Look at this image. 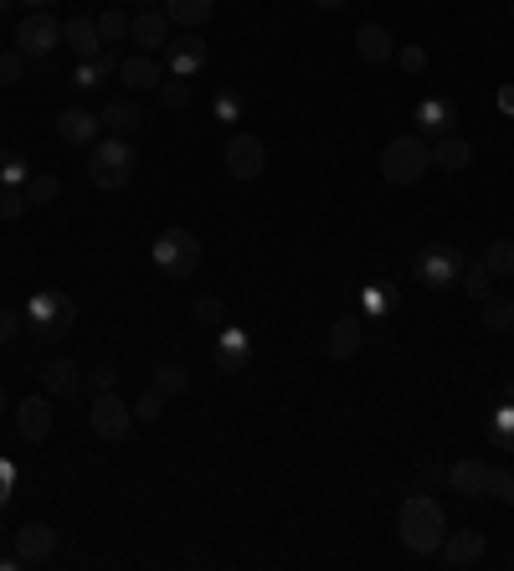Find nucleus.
I'll return each mask as SVG.
<instances>
[{
  "label": "nucleus",
  "instance_id": "f257e3e1",
  "mask_svg": "<svg viewBox=\"0 0 514 571\" xmlns=\"http://www.w3.org/2000/svg\"><path fill=\"white\" fill-rule=\"evenodd\" d=\"M396 535L407 541V551H417V556H437V551H443V535H448L443 505H437L432 494H412L407 505L396 510Z\"/></svg>",
  "mask_w": 514,
  "mask_h": 571
},
{
  "label": "nucleus",
  "instance_id": "f03ea898",
  "mask_svg": "<svg viewBox=\"0 0 514 571\" xmlns=\"http://www.w3.org/2000/svg\"><path fill=\"white\" fill-rule=\"evenodd\" d=\"M427 170H432V145L422 134H401L381 150V181L391 186H417Z\"/></svg>",
  "mask_w": 514,
  "mask_h": 571
},
{
  "label": "nucleus",
  "instance_id": "7ed1b4c3",
  "mask_svg": "<svg viewBox=\"0 0 514 571\" xmlns=\"http://www.w3.org/2000/svg\"><path fill=\"white\" fill-rule=\"evenodd\" d=\"M26 319H31V335L52 345V340L72 335V325H78V304H72L67 294H57V289H42V294H31Z\"/></svg>",
  "mask_w": 514,
  "mask_h": 571
},
{
  "label": "nucleus",
  "instance_id": "20e7f679",
  "mask_svg": "<svg viewBox=\"0 0 514 571\" xmlns=\"http://www.w3.org/2000/svg\"><path fill=\"white\" fill-rule=\"evenodd\" d=\"M88 181L98 191H124L134 181V150L124 139H98L93 145V165H88Z\"/></svg>",
  "mask_w": 514,
  "mask_h": 571
},
{
  "label": "nucleus",
  "instance_id": "39448f33",
  "mask_svg": "<svg viewBox=\"0 0 514 571\" xmlns=\"http://www.w3.org/2000/svg\"><path fill=\"white\" fill-rule=\"evenodd\" d=\"M155 263H160L165 273H175V278H191V273L201 268V242H196V232H186V227L160 232V237H155Z\"/></svg>",
  "mask_w": 514,
  "mask_h": 571
},
{
  "label": "nucleus",
  "instance_id": "423d86ee",
  "mask_svg": "<svg viewBox=\"0 0 514 571\" xmlns=\"http://www.w3.org/2000/svg\"><path fill=\"white\" fill-rule=\"evenodd\" d=\"M412 273L422 278V289H437V294H443V289H458V278H463V258L453 253V247L437 242V247H422V253H417Z\"/></svg>",
  "mask_w": 514,
  "mask_h": 571
},
{
  "label": "nucleus",
  "instance_id": "0eeeda50",
  "mask_svg": "<svg viewBox=\"0 0 514 571\" xmlns=\"http://www.w3.org/2000/svg\"><path fill=\"white\" fill-rule=\"evenodd\" d=\"M88 427H93V438L119 443V438H129V427H134V407L119 402V391H98L93 412H88Z\"/></svg>",
  "mask_w": 514,
  "mask_h": 571
},
{
  "label": "nucleus",
  "instance_id": "6e6552de",
  "mask_svg": "<svg viewBox=\"0 0 514 571\" xmlns=\"http://www.w3.org/2000/svg\"><path fill=\"white\" fill-rule=\"evenodd\" d=\"M16 47L26 57H52L62 47V21H52V11H26L16 26Z\"/></svg>",
  "mask_w": 514,
  "mask_h": 571
},
{
  "label": "nucleus",
  "instance_id": "1a4fd4ad",
  "mask_svg": "<svg viewBox=\"0 0 514 571\" xmlns=\"http://www.w3.org/2000/svg\"><path fill=\"white\" fill-rule=\"evenodd\" d=\"M268 170V150L257 134H232L227 139V175L232 181H257Z\"/></svg>",
  "mask_w": 514,
  "mask_h": 571
},
{
  "label": "nucleus",
  "instance_id": "9d476101",
  "mask_svg": "<svg viewBox=\"0 0 514 571\" xmlns=\"http://www.w3.org/2000/svg\"><path fill=\"white\" fill-rule=\"evenodd\" d=\"M52 422H57L52 397H26V402H16V427H21L26 443H47V438H52Z\"/></svg>",
  "mask_w": 514,
  "mask_h": 571
},
{
  "label": "nucleus",
  "instance_id": "9b49d317",
  "mask_svg": "<svg viewBox=\"0 0 514 571\" xmlns=\"http://www.w3.org/2000/svg\"><path fill=\"white\" fill-rule=\"evenodd\" d=\"M62 47L78 57V62H93V57L103 52L98 21H93V16H72V21H62Z\"/></svg>",
  "mask_w": 514,
  "mask_h": 571
},
{
  "label": "nucleus",
  "instance_id": "f8f14e48",
  "mask_svg": "<svg viewBox=\"0 0 514 571\" xmlns=\"http://www.w3.org/2000/svg\"><path fill=\"white\" fill-rule=\"evenodd\" d=\"M119 78H124L129 93H155V88L165 83V67H160L150 52H134V57L119 62Z\"/></svg>",
  "mask_w": 514,
  "mask_h": 571
},
{
  "label": "nucleus",
  "instance_id": "ddd939ff",
  "mask_svg": "<svg viewBox=\"0 0 514 571\" xmlns=\"http://www.w3.org/2000/svg\"><path fill=\"white\" fill-rule=\"evenodd\" d=\"M129 42L134 47H144V52H160V47H170V16L165 11H134V26H129Z\"/></svg>",
  "mask_w": 514,
  "mask_h": 571
},
{
  "label": "nucleus",
  "instance_id": "4468645a",
  "mask_svg": "<svg viewBox=\"0 0 514 571\" xmlns=\"http://www.w3.org/2000/svg\"><path fill=\"white\" fill-rule=\"evenodd\" d=\"M355 52H360V62H371V67H386V62H396V37H391L386 26L365 21V26L355 31Z\"/></svg>",
  "mask_w": 514,
  "mask_h": 571
},
{
  "label": "nucleus",
  "instance_id": "2eb2a0df",
  "mask_svg": "<svg viewBox=\"0 0 514 571\" xmlns=\"http://www.w3.org/2000/svg\"><path fill=\"white\" fill-rule=\"evenodd\" d=\"M206 57H211V47L196 37V31H191V37H180V42H170V78H196L201 73V67H206Z\"/></svg>",
  "mask_w": 514,
  "mask_h": 571
},
{
  "label": "nucleus",
  "instance_id": "dca6fc26",
  "mask_svg": "<svg viewBox=\"0 0 514 571\" xmlns=\"http://www.w3.org/2000/svg\"><path fill=\"white\" fill-rule=\"evenodd\" d=\"M247 361H252V340L242 335V330H216V371H227V376H237V371H247Z\"/></svg>",
  "mask_w": 514,
  "mask_h": 571
},
{
  "label": "nucleus",
  "instance_id": "f3484780",
  "mask_svg": "<svg viewBox=\"0 0 514 571\" xmlns=\"http://www.w3.org/2000/svg\"><path fill=\"white\" fill-rule=\"evenodd\" d=\"M494 474H499V469H489V463H479V458H463V463H453V469H448L453 489H458V494H473V499H484V494L494 489Z\"/></svg>",
  "mask_w": 514,
  "mask_h": 571
},
{
  "label": "nucleus",
  "instance_id": "a211bd4d",
  "mask_svg": "<svg viewBox=\"0 0 514 571\" xmlns=\"http://www.w3.org/2000/svg\"><path fill=\"white\" fill-rule=\"evenodd\" d=\"M52 551H57V530H52V525H21V530H16V556H21L26 566L52 561Z\"/></svg>",
  "mask_w": 514,
  "mask_h": 571
},
{
  "label": "nucleus",
  "instance_id": "6ab92c4d",
  "mask_svg": "<svg viewBox=\"0 0 514 571\" xmlns=\"http://www.w3.org/2000/svg\"><path fill=\"white\" fill-rule=\"evenodd\" d=\"M453 124H458V109H453L448 98H422V103H417V129H422V134L443 139V134H453Z\"/></svg>",
  "mask_w": 514,
  "mask_h": 571
},
{
  "label": "nucleus",
  "instance_id": "aec40b11",
  "mask_svg": "<svg viewBox=\"0 0 514 571\" xmlns=\"http://www.w3.org/2000/svg\"><path fill=\"white\" fill-rule=\"evenodd\" d=\"M484 546H489L484 530H458V535L448 530V535H443V556H448L453 566H473V561L484 556Z\"/></svg>",
  "mask_w": 514,
  "mask_h": 571
},
{
  "label": "nucleus",
  "instance_id": "412c9836",
  "mask_svg": "<svg viewBox=\"0 0 514 571\" xmlns=\"http://www.w3.org/2000/svg\"><path fill=\"white\" fill-rule=\"evenodd\" d=\"M98 124L103 119H93L88 109H62L57 114V134L67 139V145H98Z\"/></svg>",
  "mask_w": 514,
  "mask_h": 571
},
{
  "label": "nucleus",
  "instance_id": "4be33fe9",
  "mask_svg": "<svg viewBox=\"0 0 514 571\" xmlns=\"http://www.w3.org/2000/svg\"><path fill=\"white\" fill-rule=\"evenodd\" d=\"M170 26H186V31H201L211 16H216V0H160Z\"/></svg>",
  "mask_w": 514,
  "mask_h": 571
},
{
  "label": "nucleus",
  "instance_id": "5701e85b",
  "mask_svg": "<svg viewBox=\"0 0 514 571\" xmlns=\"http://www.w3.org/2000/svg\"><path fill=\"white\" fill-rule=\"evenodd\" d=\"M360 340H365V314H350V319H340L335 330H329V355H335V361H350V355L360 350Z\"/></svg>",
  "mask_w": 514,
  "mask_h": 571
},
{
  "label": "nucleus",
  "instance_id": "b1692460",
  "mask_svg": "<svg viewBox=\"0 0 514 571\" xmlns=\"http://www.w3.org/2000/svg\"><path fill=\"white\" fill-rule=\"evenodd\" d=\"M468 160H473V145H468V139L463 134H443V139H437V145H432V165L437 170H468Z\"/></svg>",
  "mask_w": 514,
  "mask_h": 571
},
{
  "label": "nucleus",
  "instance_id": "393cba45",
  "mask_svg": "<svg viewBox=\"0 0 514 571\" xmlns=\"http://www.w3.org/2000/svg\"><path fill=\"white\" fill-rule=\"evenodd\" d=\"M98 119H103L108 129H114V134H139V129H144V109H139L134 98H114Z\"/></svg>",
  "mask_w": 514,
  "mask_h": 571
},
{
  "label": "nucleus",
  "instance_id": "a878e982",
  "mask_svg": "<svg viewBox=\"0 0 514 571\" xmlns=\"http://www.w3.org/2000/svg\"><path fill=\"white\" fill-rule=\"evenodd\" d=\"M42 381H47V397H78L83 371L72 366V361H52V366L42 371Z\"/></svg>",
  "mask_w": 514,
  "mask_h": 571
},
{
  "label": "nucleus",
  "instance_id": "bb28decb",
  "mask_svg": "<svg viewBox=\"0 0 514 571\" xmlns=\"http://www.w3.org/2000/svg\"><path fill=\"white\" fill-rule=\"evenodd\" d=\"M129 26H134V16H129L124 6L103 11V16H98V37H103V47H119V42H129Z\"/></svg>",
  "mask_w": 514,
  "mask_h": 571
},
{
  "label": "nucleus",
  "instance_id": "cd10ccee",
  "mask_svg": "<svg viewBox=\"0 0 514 571\" xmlns=\"http://www.w3.org/2000/svg\"><path fill=\"white\" fill-rule=\"evenodd\" d=\"M391 309H396V289H391V283H365V289H360V314L365 319L391 314Z\"/></svg>",
  "mask_w": 514,
  "mask_h": 571
},
{
  "label": "nucleus",
  "instance_id": "c85d7f7f",
  "mask_svg": "<svg viewBox=\"0 0 514 571\" xmlns=\"http://www.w3.org/2000/svg\"><path fill=\"white\" fill-rule=\"evenodd\" d=\"M458 283H463V294H468V299H479V304H484L489 289H494V273H489V263H463V278H458Z\"/></svg>",
  "mask_w": 514,
  "mask_h": 571
},
{
  "label": "nucleus",
  "instance_id": "c756f323",
  "mask_svg": "<svg viewBox=\"0 0 514 571\" xmlns=\"http://www.w3.org/2000/svg\"><path fill=\"white\" fill-rule=\"evenodd\" d=\"M484 330L509 335L514 330V299H484Z\"/></svg>",
  "mask_w": 514,
  "mask_h": 571
},
{
  "label": "nucleus",
  "instance_id": "7c9ffc66",
  "mask_svg": "<svg viewBox=\"0 0 514 571\" xmlns=\"http://www.w3.org/2000/svg\"><path fill=\"white\" fill-rule=\"evenodd\" d=\"M57 196H62L57 175H31V181H26V206H52Z\"/></svg>",
  "mask_w": 514,
  "mask_h": 571
},
{
  "label": "nucleus",
  "instance_id": "2f4dec72",
  "mask_svg": "<svg viewBox=\"0 0 514 571\" xmlns=\"http://www.w3.org/2000/svg\"><path fill=\"white\" fill-rule=\"evenodd\" d=\"M186 366L180 361H165V366H155V391H165V397H180V391H186Z\"/></svg>",
  "mask_w": 514,
  "mask_h": 571
},
{
  "label": "nucleus",
  "instance_id": "473e14b6",
  "mask_svg": "<svg viewBox=\"0 0 514 571\" xmlns=\"http://www.w3.org/2000/svg\"><path fill=\"white\" fill-rule=\"evenodd\" d=\"M191 314H196V325H206V330H222L227 325V304L216 299V294H201Z\"/></svg>",
  "mask_w": 514,
  "mask_h": 571
},
{
  "label": "nucleus",
  "instance_id": "72a5a7b5",
  "mask_svg": "<svg viewBox=\"0 0 514 571\" xmlns=\"http://www.w3.org/2000/svg\"><path fill=\"white\" fill-rule=\"evenodd\" d=\"M211 114L222 119V124H242V93L237 88H222V93H216V103H211Z\"/></svg>",
  "mask_w": 514,
  "mask_h": 571
},
{
  "label": "nucleus",
  "instance_id": "f704fd0d",
  "mask_svg": "<svg viewBox=\"0 0 514 571\" xmlns=\"http://www.w3.org/2000/svg\"><path fill=\"white\" fill-rule=\"evenodd\" d=\"M484 263H489L494 278H514V242H494L484 253Z\"/></svg>",
  "mask_w": 514,
  "mask_h": 571
},
{
  "label": "nucleus",
  "instance_id": "c9c22d12",
  "mask_svg": "<svg viewBox=\"0 0 514 571\" xmlns=\"http://www.w3.org/2000/svg\"><path fill=\"white\" fill-rule=\"evenodd\" d=\"M489 438H494L499 448H514V402H504V407L494 412V422H489Z\"/></svg>",
  "mask_w": 514,
  "mask_h": 571
},
{
  "label": "nucleus",
  "instance_id": "e433bc0d",
  "mask_svg": "<svg viewBox=\"0 0 514 571\" xmlns=\"http://www.w3.org/2000/svg\"><path fill=\"white\" fill-rule=\"evenodd\" d=\"M26 83V52H0V88Z\"/></svg>",
  "mask_w": 514,
  "mask_h": 571
},
{
  "label": "nucleus",
  "instance_id": "4c0bfd02",
  "mask_svg": "<svg viewBox=\"0 0 514 571\" xmlns=\"http://www.w3.org/2000/svg\"><path fill=\"white\" fill-rule=\"evenodd\" d=\"M134 417H139V422H160V417H165V391H155V386L144 391V397L134 402Z\"/></svg>",
  "mask_w": 514,
  "mask_h": 571
},
{
  "label": "nucleus",
  "instance_id": "58836bf2",
  "mask_svg": "<svg viewBox=\"0 0 514 571\" xmlns=\"http://www.w3.org/2000/svg\"><path fill=\"white\" fill-rule=\"evenodd\" d=\"M160 98H165V109H186V103H191V78H170V83H160Z\"/></svg>",
  "mask_w": 514,
  "mask_h": 571
},
{
  "label": "nucleus",
  "instance_id": "ea45409f",
  "mask_svg": "<svg viewBox=\"0 0 514 571\" xmlns=\"http://www.w3.org/2000/svg\"><path fill=\"white\" fill-rule=\"evenodd\" d=\"M396 62H401V73H422V67H427V47H422V42L396 47Z\"/></svg>",
  "mask_w": 514,
  "mask_h": 571
},
{
  "label": "nucleus",
  "instance_id": "a19ab883",
  "mask_svg": "<svg viewBox=\"0 0 514 571\" xmlns=\"http://www.w3.org/2000/svg\"><path fill=\"white\" fill-rule=\"evenodd\" d=\"M26 181V160L21 155H0V186H21Z\"/></svg>",
  "mask_w": 514,
  "mask_h": 571
},
{
  "label": "nucleus",
  "instance_id": "79ce46f5",
  "mask_svg": "<svg viewBox=\"0 0 514 571\" xmlns=\"http://www.w3.org/2000/svg\"><path fill=\"white\" fill-rule=\"evenodd\" d=\"M21 211H26V191H0V222H16L21 217Z\"/></svg>",
  "mask_w": 514,
  "mask_h": 571
},
{
  "label": "nucleus",
  "instance_id": "37998d69",
  "mask_svg": "<svg viewBox=\"0 0 514 571\" xmlns=\"http://www.w3.org/2000/svg\"><path fill=\"white\" fill-rule=\"evenodd\" d=\"M114 386H119V366L98 361V366H93V391H114Z\"/></svg>",
  "mask_w": 514,
  "mask_h": 571
},
{
  "label": "nucleus",
  "instance_id": "c03bdc74",
  "mask_svg": "<svg viewBox=\"0 0 514 571\" xmlns=\"http://www.w3.org/2000/svg\"><path fill=\"white\" fill-rule=\"evenodd\" d=\"M103 83V73H98V62H83L78 73H72V88H98Z\"/></svg>",
  "mask_w": 514,
  "mask_h": 571
},
{
  "label": "nucleus",
  "instance_id": "a18cd8bd",
  "mask_svg": "<svg viewBox=\"0 0 514 571\" xmlns=\"http://www.w3.org/2000/svg\"><path fill=\"white\" fill-rule=\"evenodd\" d=\"M16 330H21V314L16 309H0V345H11Z\"/></svg>",
  "mask_w": 514,
  "mask_h": 571
},
{
  "label": "nucleus",
  "instance_id": "49530a36",
  "mask_svg": "<svg viewBox=\"0 0 514 571\" xmlns=\"http://www.w3.org/2000/svg\"><path fill=\"white\" fill-rule=\"evenodd\" d=\"M11 484H16V469L6 458H0V505H6V494H11Z\"/></svg>",
  "mask_w": 514,
  "mask_h": 571
},
{
  "label": "nucleus",
  "instance_id": "de8ad7c7",
  "mask_svg": "<svg viewBox=\"0 0 514 571\" xmlns=\"http://www.w3.org/2000/svg\"><path fill=\"white\" fill-rule=\"evenodd\" d=\"M489 494H504L509 505H514V474H494V489Z\"/></svg>",
  "mask_w": 514,
  "mask_h": 571
},
{
  "label": "nucleus",
  "instance_id": "09e8293b",
  "mask_svg": "<svg viewBox=\"0 0 514 571\" xmlns=\"http://www.w3.org/2000/svg\"><path fill=\"white\" fill-rule=\"evenodd\" d=\"M499 109L514 119V83H504V88H499Z\"/></svg>",
  "mask_w": 514,
  "mask_h": 571
},
{
  "label": "nucleus",
  "instance_id": "8fccbe9b",
  "mask_svg": "<svg viewBox=\"0 0 514 571\" xmlns=\"http://www.w3.org/2000/svg\"><path fill=\"white\" fill-rule=\"evenodd\" d=\"M124 6H134V11H150V6H160V0H124Z\"/></svg>",
  "mask_w": 514,
  "mask_h": 571
},
{
  "label": "nucleus",
  "instance_id": "3c124183",
  "mask_svg": "<svg viewBox=\"0 0 514 571\" xmlns=\"http://www.w3.org/2000/svg\"><path fill=\"white\" fill-rule=\"evenodd\" d=\"M314 6H319V11H335V6H345V0H314Z\"/></svg>",
  "mask_w": 514,
  "mask_h": 571
},
{
  "label": "nucleus",
  "instance_id": "603ef678",
  "mask_svg": "<svg viewBox=\"0 0 514 571\" xmlns=\"http://www.w3.org/2000/svg\"><path fill=\"white\" fill-rule=\"evenodd\" d=\"M26 6H31V11H47V6H52V0H26Z\"/></svg>",
  "mask_w": 514,
  "mask_h": 571
},
{
  "label": "nucleus",
  "instance_id": "864d4df0",
  "mask_svg": "<svg viewBox=\"0 0 514 571\" xmlns=\"http://www.w3.org/2000/svg\"><path fill=\"white\" fill-rule=\"evenodd\" d=\"M0 412H6V386H0Z\"/></svg>",
  "mask_w": 514,
  "mask_h": 571
},
{
  "label": "nucleus",
  "instance_id": "5fc2aeb1",
  "mask_svg": "<svg viewBox=\"0 0 514 571\" xmlns=\"http://www.w3.org/2000/svg\"><path fill=\"white\" fill-rule=\"evenodd\" d=\"M6 11H11V0H0V16H6Z\"/></svg>",
  "mask_w": 514,
  "mask_h": 571
}]
</instances>
